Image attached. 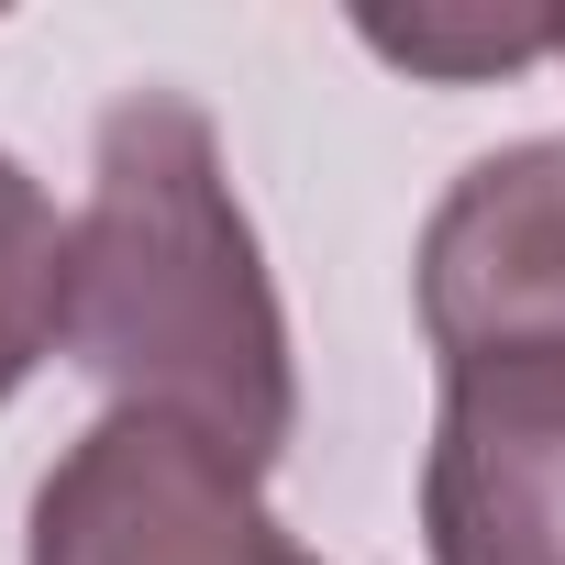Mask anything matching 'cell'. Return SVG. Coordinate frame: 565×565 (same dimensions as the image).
Here are the masks:
<instances>
[{
    "label": "cell",
    "instance_id": "6da1fadb",
    "mask_svg": "<svg viewBox=\"0 0 565 565\" xmlns=\"http://www.w3.org/2000/svg\"><path fill=\"white\" fill-rule=\"evenodd\" d=\"M67 355L111 411L189 422L233 466H277L300 433L289 311L233 200L222 134L178 89H122L89 145V200L67 222Z\"/></svg>",
    "mask_w": 565,
    "mask_h": 565
},
{
    "label": "cell",
    "instance_id": "7a4b0ae2",
    "mask_svg": "<svg viewBox=\"0 0 565 565\" xmlns=\"http://www.w3.org/2000/svg\"><path fill=\"white\" fill-rule=\"evenodd\" d=\"M23 565H322L266 477L156 411H100L34 488Z\"/></svg>",
    "mask_w": 565,
    "mask_h": 565
},
{
    "label": "cell",
    "instance_id": "3957f363",
    "mask_svg": "<svg viewBox=\"0 0 565 565\" xmlns=\"http://www.w3.org/2000/svg\"><path fill=\"white\" fill-rule=\"evenodd\" d=\"M422 543L433 565H565V344H499L444 366Z\"/></svg>",
    "mask_w": 565,
    "mask_h": 565
},
{
    "label": "cell",
    "instance_id": "277c9868",
    "mask_svg": "<svg viewBox=\"0 0 565 565\" xmlns=\"http://www.w3.org/2000/svg\"><path fill=\"white\" fill-rule=\"evenodd\" d=\"M433 355H499V344H565V134L477 156L411 255Z\"/></svg>",
    "mask_w": 565,
    "mask_h": 565
},
{
    "label": "cell",
    "instance_id": "5b68a950",
    "mask_svg": "<svg viewBox=\"0 0 565 565\" xmlns=\"http://www.w3.org/2000/svg\"><path fill=\"white\" fill-rule=\"evenodd\" d=\"M67 344V222L23 156H0V399Z\"/></svg>",
    "mask_w": 565,
    "mask_h": 565
},
{
    "label": "cell",
    "instance_id": "8992f818",
    "mask_svg": "<svg viewBox=\"0 0 565 565\" xmlns=\"http://www.w3.org/2000/svg\"><path fill=\"white\" fill-rule=\"evenodd\" d=\"M355 34H366V56H388L411 78H444V89H477V78H510L532 56H565V12H411V23L366 12Z\"/></svg>",
    "mask_w": 565,
    "mask_h": 565
}]
</instances>
